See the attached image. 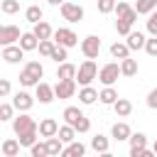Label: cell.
Masks as SVG:
<instances>
[{"label": "cell", "mask_w": 157, "mask_h": 157, "mask_svg": "<svg viewBox=\"0 0 157 157\" xmlns=\"http://www.w3.org/2000/svg\"><path fill=\"white\" fill-rule=\"evenodd\" d=\"M130 157H157L155 155V150H130Z\"/></svg>", "instance_id": "7bdbcfd3"}, {"label": "cell", "mask_w": 157, "mask_h": 157, "mask_svg": "<svg viewBox=\"0 0 157 157\" xmlns=\"http://www.w3.org/2000/svg\"><path fill=\"white\" fill-rule=\"evenodd\" d=\"M20 142L17 140H12V137H7V140H2V157H20Z\"/></svg>", "instance_id": "d6986e66"}, {"label": "cell", "mask_w": 157, "mask_h": 157, "mask_svg": "<svg viewBox=\"0 0 157 157\" xmlns=\"http://www.w3.org/2000/svg\"><path fill=\"white\" fill-rule=\"evenodd\" d=\"M2 59H5L7 64H20V61L25 59V52L20 49V44H15V47H5V49H2Z\"/></svg>", "instance_id": "9a60e30c"}, {"label": "cell", "mask_w": 157, "mask_h": 157, "mask_svg": "<svg viewBox=\"0 0 157 157\" xmlns=\"http://www.w3.org/2000/svg\"><path fill=\"white\" fill-rule=\"evenodd\" d=\"M98 66H96V61H91V59H86L83 64H78V74H76V83L81 86V88H86V86H91V81L98 76Z\"/></svg>", "instance_id": "7a4b0ae2"}, {"label": "cell", "mask_w": 157, "mask_h": 157, "mask_svg": "<svg viewBox=\"0 0 157 157\" xmlns=\"http://www.w3.org/2000/svg\"><path fill=\"white\" fill-rule=\"evenodd\" d=\"M81 118H83V113H81L76 105H69V108H64V120H66V125H71V128H74V125H76Z\"/></svg>", "instance_id": "d4e9b609"}, {"label": "cell", "mask_w": 157, "mask_h": 157, "mask_svg": "<svg viewBox=\"0 0 157 157\" xmlns=\"http://www.w3.org/2000/svg\"><path fill=\"white\" fill-rule=\"evenodd\" d=\"M54 49H56L54 39H49V42H39V54H42V56H49V59H52Z\"/></svg>", "instance_id": "e575fe53"}, {"label": "cell", "mask_w": 157, "mask_h": 157, "mask_svg": "<svg viewBox=\"0 0 157 157\" xmlns=\"http://www.w3.org/2000/svg\"><path fill=\"white\" fill-rule=\"evenodd\" d=\"M20 49L22 52H32V49H39V39L32 34V32H25L22 39H20Z\"/></svg>", "instance_id": "44dd1931"}, {"label": "cell", "mask_w": 157, "mask_h": 157, "mask_svg": "<svg viewBox=\"0 0 157 157\" xmlns=\"http://www.w3.org/2000/svg\"><path fill=\"white\" fill-rule=\"evenodd\" d=\"M59 12H61V17L66 22H81L83 20V7L76 5V2H61Z\"/></svg>", "instance_id": "8992f818"}, {"label": "cell", "mask_w": 157, "mask_h": 157, "mask_svg": "<svg viewBox=\"0 0 157 157\" xmlns=\"http://www.w3.org/2000/svg\"><path fill=\"white\" fill-rule=\"evenodd\" d=\"M74 93H76V81H56L54 83V96L59 101L74 98Z\"/></svg>", "instance_id": "9c48e42d"}, {"label": "cell", "mask_w": 157, "mask_h": 157, "mask_svg": "<svg viewBox=\"0 0 157 157\" xmlns=\"http://www.w3.org/2000/svg\"><path fill=\"white\" fill-rule=\"evenodd\" d=\"M145 52H147L150 56H155V59H157V37H150V39H147V44H145Z\"/></svg>", "instance_id": "b9f144b4"}, {"label": "cell", "mask_w": 157, "mask_h": 157, "mask_svg": "<svg viewBox=\"0 0 157 157\" xmlns=\"http://www.w3.org/2000/svg\"><path fill=\"white\" fill-rule=\"evenodd\" d=\"M20 39H22L20 27H15V25H2L0 27V44H2V49L5 47H15V42L20 44Z\"/></svg>", "instance_id": "5b68a950"}, {"label": "cell", "mask_w": 157, "mask_h": 157, "mask_svg": "<svg viewBox=\"0 0 157 157\" xmlns=\"http://www.w3.org/2000/svg\"><path fill=\"white\" fill-rule=\"evenodd\" d=\"M20 157H22V155H20ZM25 157H32V155H25Z\"/></svg>", "instance_id": "c3c4849f"}, {"label": "cell", "mask_w": 157, "mask_h": 157, "mask_svg": "<svg viewBox=\"0 0 157 157\" xmlns=\"http://www.w3.org/2000/svg\"><path fill=\"white\" fill-rule=\"evenodd\" d=\"M29 155H32V157H49V147H47V142H37V145L29 150Z\"/></svg>", "instance_id": "d590c367"}, {"label": "cell", "mask_w": 157, "mask_h": 157, "mask_svg": "<svg viewBox=\"0 0 157 157\" xmlns=\"http://www.w3.org/2000/svg\"><path fill=\"white\" fill-rule=\"evenodd\" d=\"M12 105H15V110L27 113V110L34 105V98H32L27 91H17V93H15V98H12Z\"/></svg>", "instance_id": "30bf717a"}, {"label": "cell", "mask_w": 157, "mask_h": 157, "mask_svg": "<svg viewBox=\"0 0 157 157\" xmlns=\"http://www.w3.org/2000/svg\"><path fill=\"white\" fill-rule=\"evenodd\" d=\"M47 142V147H49V157H61V152H64V142L59 140V137H52V140H44Z\"/></svg>", "instance_id": "1f68e13d"}, {"label": "cell", "mask_w": 157, "mask_h": 157, "mask_svg": "<svg viewBox=\"0 0 157 157\" xmlns=\"http://www.w3.org/2000/svg\"><path fill=\"white\" fill-rule=\"evenodd\" d=\"M147 32H150V37H157V10L147 17Z\"/></svg>", "instance_id": "f35d334b"}, {"label": "cell", "mask_w": 157, "mask_h": 157, "mask_svg": "<svg viewBox=\"0 0 157 157\" xmlns=\"http://www.w3.org/2000/svg\"><path fill=\"white\" fill-rule=\"evenodd\" d=\"M98 157H115V155H110V152H103V155H98Z\"/></svg>", "instance_id": "bcb514c9"}, {"label": "cell", "mask_w": 157, "mask_h": 157, "mask_svg": "<svg viewBox=\"0 0 157 157\" xmlns=\"http://www.w3.org/2000/svg\"><path fill=\"white\" fill-rule=\"evenodd\" d=\"M110 56H113V59H120V61L130 59V49H128V44H125V42H115V44L110 47Z\"/></svg>", "instance_id": "7402d4cb"}, {"label": "cell", "mask_w": 157, "mask_h": 157, "mask_svg": "<svg viewBox=\"0 0 157 157\" xmlns=\"http://www.w3.org/2000/svg\"><path fill=\"white\" fill-rule=\"evenodd\" d=\"M32 128H39V125L34 123L32 115H27V113L15 115V120H12V130H15V135H22V132H27V130H32Z\"/></svg>", "instance_id": "ba28073f"}, {"label": "cell", "mask_w": 157, "mask_h": 157, "mask_svg": "<svg viewBox=\"0 0 157 157\" xmlns=\"http://www.w3.org/2000/svg\"><path fill=\"white\" fill-rule=\"evenodd\" d=\"M81 52H83V56L86 59H98V52H101V39L96 37V34H88L86 39H81Z\"/></svg>", "instance_id": "52a82bcc"}, {"label": "cell", "mask_w": 157, "mask_h": 157, "mask_svg": "<svg viewBox=\"0 0 157 157\" xmlns=\"http://www.w3.org/2000/svg\"><path fill=\"white\" fill-rule=\"evenodd\" d=\"M113 10H115V2H113V0H101V2H98V12L108 15V12H113Z\"/></svg>", "instance_id": "ab89813d"}, {"label": "cell", "mask_w": 157, "mask_h": 157, "mask_svg": "<svg viewBox=\"0 0 157 157\" xmlns=\"http://www.w3.org/2000/svg\"><path fill=\"white\" fill-rule=\"evenodd\" d=\"M108 145H110V140H108L105 135H101V132L91 137V147H93V150H96L98 155H103V152H108Z\"/></svg>", "instance_id": "4316f807"}, {"label": "cell", "mask_w": 157, "mask_h": 157, "mask_svg": "<svg viewBox=\"0 0 157 157\" xmlns=\"http://www.w3.org/2000/svg\"><path fill=\"white\" fill-rule=\"evenodd\" d=\"M54 98H56V96H54V86H49V83H44V81H42V83L37 86V101L47 105V103H52Z\"/></svg>", "instance_id": "2e32d148"}, {"label": "cell", "mask_w": 157, "mask_h": 157, "mask_svg": "<svg viewBox=\"0 0 157 157\" xmlns=\"http://www.w3.org/2000/svg\"><path fill=\"white\" fill-rule=\"evenodd\" d=\"M59 128H61V125H59L54 118H44V120L39 123V135L47 137V140H52V137L59 135Z\"/></svg>", "instance_id": "8fae6325"}, {"label": "cell", "mask_w": 157, "mask_h": 157, "mask_svg": "<svg viewBox=\"0 0 157 157\" xmlns=\"http://www.w3.org/2000/svg\"><path fill=\"white\" fill-rule=\"evenodd\" d=\"M76 74H78V66H74L71 61H66V64H61L56 69V78L59 81H76Z\"/></svg>", "instance_id": "4fadbf2b"}, {"label": "cell", "mask_w": 157, "mask_h": 157, "mask_svg": "<svg viewBox=\"0 0 157 157\" xmlns=\"http://www.w3.org/2000/svg\"><path fill=\"white\" fill-rule=\"evenodd\" d=\"M74 130H76V132H88V130H91V120L83 115V118H81V120L74 125Z\"/></svg>", "instance_id": "60d3db41"}, {"label": "cell", "mask_w": 157, "mask_h": 157, "mask_svg": "<svg viewBox=\"0 0 157 157\" xmlns=\"http://www.w3.org/2000/svg\"><path fill=\"white\" fill-rule=\"evenodd\" d=\"M101 93L93 88V86H86V88H81L78 91V101L83 103V105H91V103H96V98H98Z\"/></svg>", "instance_id": "603a6c76"}, {"label": "cell", "mask_w": 157, "mask_h": 157, "mask_svg": "<svg viewBox=\"0 0 157 157\" xmlns=\"http://www.w3.org/2000/svg\"><path fill=\"white\" fill-rule=\"evenodd\" d=\"M86 155V145L83 142H71V145H66L64 147V152H61V157H83Z\"/></svg>", "instance_id": "ffe728a7"}, {"label": "cell", "mask_w": 157, "mask_h": 157, "mask_svg": "<svg viewBox=\"0 0 157 157\" xmlns=\"http://www.w3.org/2000/svg\"><path fill=\"white\" fill-rule=\"evenodd\" d=\"M76 135H78V132H76V130H74L71 125H61V128H59V135H56V137H59V140H61L64 145H71V142H76Z\"/></svg>", "instance_id": "484cf974"}, {"label": "cell", "mask_w": 157, "mask_h": 157, "mask_svg": "<svg viewBox=\"0 0 157 157\" xmlns=\"http://www.w3.org/2000/svg\"><path fill=\"white\" fill-rule=\"evenodd\" d=\"M147 108L157 110V88H152V91L147 93Z\"/></svg>", "instance_id": "ee69618b"}, {"label": "cell", "mask_w": 157, "mask_h": 157, "mask_svg": "<svg viewBox=\"0 0 157 157\" xmlns=\"http://www.w3.org/2000/svg\"><path fill=\"white\" fill-rule=\"evenodd\" d=\"M42 15H44V12H42V7H39V5H29V7L25 10V17H27V22H32V25H39V22H44V20H42Z\"/></svg>", "instance_id": "f1b7e54d"}, {"label": "cell", "mask_w": 157, "mask_h": 157, "mask_svg": "<svg viewBox=\"0 0 157 157\" xmlns=\"http://www.w3.org/2000/svg\"><path fill=\"white\" fill-rule=\"evenodd\" d=\"M128 142H130V150H147V135L145 132H132V137Z\"/></svg>", "instance_id": "4dcf8cb0"}, {"label": "cell", "mask_w": 157, "mask_h": 157, "mask_svg": "<svg viewBox=\"0 0 157 157\" xmlns=\"http://www.w3.org/2000/svg\"><path fill=\"white\" fill-rule=\"evenodd\" d=\"M37 135H39V128H32V130L17 135V142H20L22 147H29V150H32V147L37 145Z\"/></svg>", "instance_id": "ac0fdd59"}, {"label": "cell", "mask_w": 157, "mask_h": 157, "mask_svg": "<svg viewBox=\"0 0 157 157\" xmlns=\"http://www.w3.org/2000/svg\"><path fill=\"white\" fill-rule=\"evenodd\" d=\"M118 76H123V74H120V64H115V61H108L98 71V81L103 83V88H113V83L118 81Z\"/></svg>", "instance_id": "3957f363"}, {"label": "cell", "mask_w": 157, "mask_h": 157, "mask_svg": "<svg viewBox=\"0 0 157 157\" xmlns=\"http://www.w3.org/2000/svg\"><path fill=\"white\" fill-rule=\"evenodd\" d=\"M132 7H135L137 15H152V12L157 10V0H140V2H135Z\"/></svg>", "instance_id": "83f0119b"}, {"label": "cell", "mask_w": 157, "mask_h": 157, "mask_svg": "<svg viewBox=\"0 0 157 157\" xmlns=\"http://www.w3.org/2000/svg\"><path fill=\"white\" fill-rule=\"evenodd\" d=\"M152 150H155V155H157V140H155V145H152Z\"/></svg>", "instance_id": "7dc6e473"}, {"label": "cell", "mask_w": 157, "mask_h": 157, "mask_svg": "<svg viewBox=\"0 0 157 157\" xmlns=\"http://www.w3.org/2000/svg\"><path fill=\"white\" fill-rule=\"evenodd\" d=\"M120 74H123V76H135V74H137V61H135V59L120 61Z\"/></svg>", "instance_id": "d6a6232c"}, {"label": "cell", "mask_w": 157, "mask_h": 157, "mask_svg": "<svg viewBox=\"0 0 157 157\" xmlns=\"http://www.w3.org/2000/svg\"><path fill=\"white\" fill-rule=\"evenodd\" d=\"M0 96H2V98L10 96V81H7V78H0Z\"/></svg>", "instance_id": "f6af8a7d"}, {"label": "cell", "mask_w": 157, "mask_h": 157, "mask_svg": "<svg viewBox=\"0 0 157 157\" xmlns=\"http://www.w3.org/2000/svg\"><path fill=\"white\" fill-rule=\"evenodd\" d=\"M98 101H101L103 105H115V103L120 101V96H118V91H115V88H103V91H101V96H98Z\"/></svg>", "instance_id": "cb8c5ba5"}, {"label": "cell", "mask_w": 157, "mask_h": 157, "mask_svg": "<svg viewBox=\"0 0 157 157\" xmlns=\"http://www.w3.org/2000/svg\"><path fill=\"white\" fill-rule=\"evenodd\" d=\"M42 76H44V66H42L39 61H27L25 69L20 71V83H22V86H34V88H37V86L42 83V81H39Z\"/></svg>", "instance_id": "6da1fadb"}, {"label": "cell", "mask_w": 157, "mask_h": 157, "mask_svg": "<svg viewBox=\"0 0 157 157\" xmlns=\"http://www.w3.org/2000/svg\"><path fill=\"white\" fill-rule=\"evenodd\" d=\"M125 44H128V49H130V52H137V49H145L147 39H145V34H142V32H130Z\"/></svg>", "instance_id": "e0dca14e"}, {"label": "cell", "mask_w": 157, "mask_h": 157, "mask_svg": "<svg viewBox=\"0 0 157 157\" xmlns=\"http://www.w3.org/2000/svg\"><path fill=\"white\" fill-rule=\"evenodd\" d=\"M66 59H69V54H66V49H61V47H56V49H54V54H52V61H56V64L61 66V64H66Z\"/></svg>", "instance_id": "74e56055"}, {"label": "cell", "mask_w": 157, "mask_h": 157, "mask_svg": "<svg viewBox=\"0 0 157 157\" xmlns=\"http://www.w3.org/2000/svg\"><path fill=\"white\" fill-rule=\"evenodd\" d=\"M32 34H34L39 42H49V39L54 37V29H52V25H49V22H39V25H34V27H32Z\"/></svg>", "instance_id": "5bb4252c"}, {"label": "cell", "mask_w": 157, "mask_h": 157, "mask_svg": "<svg viewBox=\"0 0 157 157\" xmlns=\"http://www.w3.org/2000/svg\"><path fill=\"white\" fill-rule=\"evenodd\" d=\"M110 135H113V140L123 142V140H130V137H132V130H130V125H128L125 120H118V123H113Z\"/></svg>", "instance_id": "7c38bea8"}, {"label": "cell", "mask_w": 157, "mask_h": 157, "mask_svg": "<svg viewBox=\"0 0 157 157\" xmlns=\"http://www.w3.org/2000/svg\"><path fill=\"white\" fill-rule=\"evenodd\" d=\"M0 120H15V105L12 103H2L0 105Z\"/></svg>", "instance_id": "836d02e7"}, {"label": "cell", "mask_w": 157, "mask_h": 157, "mask_svg": "<svg viewBox=\"0 0 157 157\" xmlns=\"http://www.w3.org/2000/svg\"><path fill=\"white\" fill-rule=\"evenodd\" d=\"M113 110H115V115H118V118H128V115L132 113V103H130L128 98H120V101L113 105Z\"/></svg>", "instance_id": "f546056e"}, {"label": "cell", "mask_w": 157, "mask_h": 157, "mask_svg": "<svg viewBox=\"0 0 157 157\" xmlns=\"http://www.w3.org/2000/svg\"><path fill=\"white\" fill-rule=\"evenodd\" d=\"M0 10L7 12V15H12V12L20 10V2H17V0H2V2H0Z\"/></svg>", "instance_id": "8d00e7d4"}, {"label": "cell", "mask_w": 157, "mask_h": 157, "mask_svg": "<svg viewBox=\"0 0 157 157\" xmlns=\"http://www.w3.org/2000/svg\"><path fill=\"white\" fill-rule=\"evenodd\" d=\"M54 44L61 47V49H69V47H76V44H78V37H76L74 29L59 27V29H54Z\"/></svg>", "instance_id": "277c9868"}]
</instances>
